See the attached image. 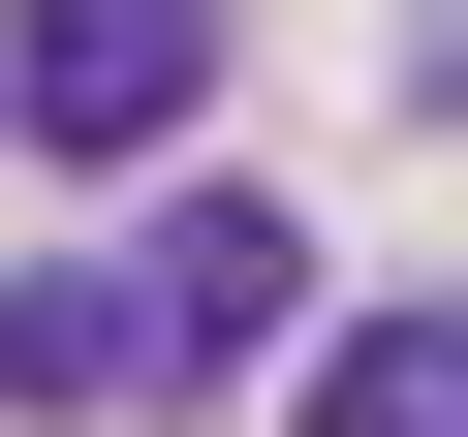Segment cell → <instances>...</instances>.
I'll list each match as a JSON object with an SVG mask.
<instances>
[{"mask_svg":"<svg viewBox=\"0 0 468 437\" xmlns=\"http://www.w3.org/2000/svg\"><path fill=\"white\" fill-rule=\"evenodd\" d=\"M282 313H313V218H282V187H187V218H156V282H125V375H187V406H218Z\"/></svg>","mask_w":468,"mask_h":437,"instance_id":"1","label":"cell"},{"mask_svg":"<svg viewBox=\"0 0 468 437\" xmlns=\"http://www.w3.org/2000/svg\"><path fill=\"white\" fill-rule=\"evenodd\" d=\"M187 94H218L187 0H32V32H0V125H32V156H156Z\"/></svg>","mask_w":468,"mask_h":437,"instance_id":"2","label":"cell"},{"mask_svg":"<svg viewBox=\"0 0 468 437\" xmlns=\"http://www.w3.org/2000/svg\"><path fill=\"white\" fill-rule=\"evenodd\" d=\"M313 437H468V313H344L313 344Z\"/></svg>","mask_w":468,"mask_h":437,"instance_id":"3","label":"cell"},{"mask_svg":"<svg viewBox=\"0 0 468 437\" xmlns=\"http://www.w3.org/2000/svg\"><path fill=\"white\" fill-rule=\"evenodd\" d=\"M0 406H63V437L156 406V375H125V282H0Z\"/></svg>","mask_w":468,"mask_h":437,"instance_id":"4","label":"cell"}]
</instances>
